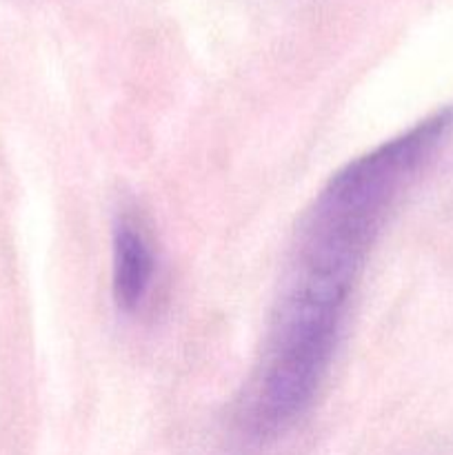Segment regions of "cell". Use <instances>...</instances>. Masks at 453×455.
<instances>
[{
    "instance_id": "1",
    "label": "cell",
    "mask_w": 453,
    "mask_h": 455,
    "mask_svg": "<svg viewBox=\"0 0 453 455\" xmlns=\"http://www.w3.org/2000/svg\"><path fill=\"white\" fill-rule=\"evenodd\" d=\"M451 129L453 107H444L338 169L302 220L289 278L351 296L391 209Z\"/></svg>"
},
{
    "instance_id": "3",
    "label": "cell",
    "mask_w": 453,
    "mask_h": 455,
    "mask_svg": "<svg viewBox=\"0 0 453 455\" xmlns=\"http://www.w3.org/2000/svg\"><path fill=\"white\" fill-rule=\"evenodd\" d=\"M111 291L120 311L131 314L145 302L154 280V253L140 227L120 218L111 243Z\"/></svg>"
},
{
    "instance_id": "2",
    "label": "cell",
    "mask_w": 453,
    "mask_h": 455,
    "mask_svg": "<svg viewBox=\"0 0 453 455\" xmlns=\"http://www.w3.org/2000/svg\"><path fill=\"white\" fill-rule=\"evenodd\" d=\"M349 300L287 283L253 371L242 422L256 438L282 434L311 407L340 342Z\"/></svg>"
}]
</instances>
